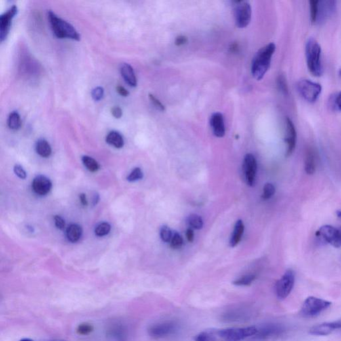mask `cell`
Instances as JSON below:
<instances>
[{
  "label": "cell",
  "mask_w": 341,
  "mask_h": 341,
  "mask_svg": "<svg viewBox=\"0 0 341 341\" xmlns=\"http://www.w3.org/2000/svg\"><path fill=\"white\" fill-rule=\"evenodd\" d=\"M255 327L244 328L211 329L200 333L195 341H241L257 334Z\"/></svg>",
  "instance_id": "cell-1"
},
{
  "label": "cell",
  "mask_w": 341,
  "mask_h": 341,
  "mask_svg": "<svg viewBox=\"0 0 341 341\" xmlns=\"http://www.w3.org/2000/svg\"><path fill=\"white\" fill-rule=\"evenodd\" d=\"M276 49L275 43H270L259 49L251 65V73L257 80L262 79L269 69L272 57Z\"/></svg>",
  "instance_id": "cell-2"
},
{
  "label": "cell",
  "mask_w": 341,
  "mask_h": 341,
  "mask_svg": "<svg viewBox=\"0 0 341 341\" xmlns=\"http://www.w3.org/2000/svg\"><path fill=\"white\" fill-rule=\"evenodd\" d=\"M305 55L308 69L312 75L319 77L323 74L321 60V47L314 38H309L305 45Z\"/></svg>",
  "instance_id": "cell-3"
},
{
  "label": "cell",
  "mask_w": 341,
  "mask_h": 341,
  "mask_svg": "<svg viewBox=\"0 0 341 341\" xmlns=\"http://www.w3.org/2000/svg\"><path fill=\"white\" fill-rule=\"evenodd\" d=\"M51 30L59 39H71L79 41L80 36L77 30L70 23L57 16L52 11L47 13Z\"/></svg>",
  "instance_id": "cell-4"
},
{
  "label": "cell",
  "mask_w": 341,
  "mask_h": 341,
  "mask_svg": "<svg viewBox=\"0 0 341 341\" xmlns=\"http://www.w3.org/2000/svg\"><path fill=\"white\" fill-rule=\"evenodd\" d=\"M180 330V324L178 322L168 320L153 324L148 329L150 337L155 339H162L173 336Z\"/></svg>",
  "instance_id": "cell-5"
},
{
  "label": "cell",
  "mask_w": 341,
  "mask_h": 341,
  "mask_svg": "<svg viewBox=\"0 0 341 341\" xmlns=\"http://www.w3.org/2000/svg\"><path fill=\"white\" fill-rule=\"evenodd\" d=\"M331 305V303L317 298L309 297L304 301L303 304L301 314L304 317H314L320 315L324 310L327 309Z\"/></svg>",
  "instance_id": "cell-6"
},
{
  "label": "cell",
  "mask_w": 341,
  "mask_h": 341,
  "mask_svg": "<svg viewBox=\"0 0 341 341\" xmlns=\"http://www.w3.org/2000/svg\"><path fill=\"white\" fill-rule=\"evenodd\" d=\"M297 89L302 98L310 103L316 102L322 91L321 84L307 79L299 80Z\"/></svg>",
  "instance_id": "cell-7"
},
{
  "label": "cell",
  "mask_w": 341,
  "mask_h": 341,
  "mask_svg": "<svg viewBox=\"0 0 341 341\" xmlns=\"http://www.w3.org/2000/svg\"><path fill=\"white\" fill-rule=\"evenodd\" d=\"M233 4L236 26L239 28H246L250 24L252 16L250 3L247 1H235Z\"/></svg>",
  "instance_id": "cell-8"
},
{
  "label": "cell",
  "mask_w": 341,
  "mask_h": 341,
  "mask_svg": "<svg viewBox=\"0 0 341 341\" xmlns=\"http://www.w3.org/2000/svg\"><path fill=\"white\" fill-rule=\"evenodd\" d=\"M295 276L292 270H287L276 283L275 293L277 297L283 300L289 296L294 287Z\"/></svg>",
  "instance_id": "cell-9"
},
{
  "label": "cell",
  "mask_w": 341,
  "mask_h": 341,
  "mask_svg": "<svg viewBox=\"0 0 341 341\" xmlns=\"http://www.w3.org/2000/svg\"><path fill=\"white\" fill-rule=\"evenodd\" d=\"M285 332L283 326L279 324L270 323L257 329V334L254 339L258 341L268 340L281 336Z\"/></svg>",
  "instance_id": "cell-10"
},
{
  "label": "cell",
  "mask_w": 341,
  "mask_h": 341,
  "mask_svg": "<svg viewBox=\"0 0 341 341\" xmlns=\"http://www.w3.org/2000/svg\"><path fill=\"white\" fill-rule=\"evenodd\" d=\"M106 341H128L126 326L121 322H114L106 331Z\"/></svg>",
  "instance_id": "cell-11"
},
{
  "label": "cell",
  "mask_w": 341,
  "mask_h": 341,
  "mask_svg": "<svg viewBox=\"0 0 341 341\" xmlns=\"http://www.w3.org/2000/svg\"><path fill=\"white\" fill-rule=\"evenodd\" d=\"M18 11V7L13 5L0 17V41L1 42L6 39L10 30L11 22Z\"/></svg>",
  "instance_id": "cell-12"
},
{
  "label": "cell",
  "mask_w": 341,
  "mask_h": 341,
  "mask_svg": "<svg viewBox=\"0 0 341 341\" xmlns=\"http://www.w3.org/2000/svg\"><path fill=\"white\" fill-rule=\"evenodd\" d=\"M285 142L287 147L286 156L289 157L292 155L296 147L297 131L294 123L288 117L286 118L285 120Z\"/></svg>",
  "instance_id": "cell-13"
},
{
  "label": "cell",
  "mask_w": 341,
  "mask_h": 341,
  "mask_svg": "<svg viewBox=\"0 0 341 341\" xmlns=\"http://www.w3.org/2000/svg\"><path fill=\"white\" fill-rule=\"evenodd\" d=\"M336 2L332 0H323L318 2L317 18L315 24H321L326 22L334 13Z\"/></svg>",
  "instance_id": "cell-14"
},
{
  "label": "cell",
  "mask_w": 341,
  "mask_h": 341,
  "mask_svg": "<svg viewBox=\"0 0 341 341\" xmlns=\"http://www.w3.org/2000/svg\"><path fill=\"white\" fill-rule=\"evenodd\" d=\"M257 167V161L254 156L252 154H247L244 158L243 168L245 180L249 186H254Z\"/></svg>",
  "instance_id": "cell-15"
},
{
  "label": "cell",
  "mask_w": 341,
  "mask_h": 341,
  "mask_svg": "<svg viewBox=\"0 0 341 341\" xmlns=\"http://www.w3.org/2000/svg\"><path fill=\"white\" fill-rule=\"evenodd\" d=\"M34 192L39 195H45L50 191L52 184L47 177L39 175L36 177L32 183Z\"/></svg>",
  "instance_id": "cell-16"
},
{
  "label": "cell",
  "mask_w": 341,
  "mask_h": 341,
  "mask_svg": "<svg viewBox=\"0 0 341 341\" xmlns=\"http://www.w3.org/2000/svg\"><path fill=\"white\" fill-rule=\"evenodd\" d=\"M210 124L213 133L217 138H223L226 134L224 118L222 114H213L211 117Z\"/></svg>",
  "instance_id": "cell-17"
},
{
  "label": "cell",
  "mask_w": 341,
  "mask_h": 341,
  "mask_svg": "<svg viewBox=\"0 0 341 341\" xmlns=\"http://www.w3.org/2000/svg\"><path fill=\"white\" fill-rule=\"evenodd\" d=\"M337 234V228L331 226H325L321 227L316 233V236L321 241L328 243L332 245Z\"/></svg>",
  "instance_id": "cell-18"
},
{
  "label": "cell",
  "mask_w": 341,
  "mask_h": 341,
  "mask_svg": "<svg viewBox=\"0 0 341 341\" xmlns=\"http://www.w3.org/2000/svg\"><path fill=\"white\" fill-rule=\"evenodd\" d=\"M120 72L125 82L131 87H136L138 84L137 77L132 67L126 63L122 64L120 67Z\"/></svg>",
  "instance_id": "cell-19"
},
{
  "label": "cell",
  "mask_w": 341,
  "mask_h": 341,
  "mask_svg": "<svg viewBox=\"0 0 341 341\" xmlns=\"http://www.w3.org/2000/svg\"><path fill=\"white\" fill-rule=\"evenodd\" d=\"M304 170L308 175H312L315 172V155L311 148H308L306 150L305 157H304Z\"/></svg>",
  "instance_id": "cell-20"
},
{
  "label": "cell",
  "mask_w": 341,
  "mask_h": 341,
  "mask_svg": "<svg viewBox=\"0 0 341 341\" xmlns=\"http://www.w3.org/2000/svg\"><path fill=\"white\" fill-rule=\"evenodd\" d=\"M244 232V224L241 220H238L234 228L233 235L230 237V246L234 247L237 246L241 241L242 235Z\"/></svg>",
  "instance_id": "cell-21"
},
{
  "label": "cell",
  "mask_w": 341,
  "mask_h": 341,
  "mask_svg": "<svg viewBox=\"0 0 341 341\" xmlns=\"http://www.w3.org/2000/svg\"><path fill=\"white\" fill-rule=\"evenodd\" d=\"M106 142L115 148H121L124 145L123 137L117 131H113L108 133L106 137Z\"/></svg>",
  "instance_id": "cell-22"
},
{
  "label": "cell",
  "mask_w": 341,
  "mask_h": 341,
  "mask_svg": "<svg viewBox=\"0 0 341 341\" xmlns=\"http://www.w3.org/2000/svg\"><path fill=\"white\" fill-rule=\"evenodd\" d=\"M81 235H82V228L77 224L71 225L67 229V237L72 243H76L79 241Z\"/></svg>",
  "instance_id": "cell-23"
},
{
  "label": "cell",
  "mask_w": 341,
  "mask_h": 341,
  "mask_svg": "<svg viewBox=\"0 0 341 341\" xmlns=\"http://www.w3.org/2000/svg\"><path fill=\"white\" fill-rule=\"evenodd\" d=\"M36 150L41 157H48L51 154V148L49 143L45 140H38L36 144Z\"/></svg>",
  "instance_id": "cell-24"
},
{
  "label": "cell",
  "mask_w": 341,
  "mask_h": 341,
  "mask_svg": "<svg viewBox=\"0 0 341 341\" xmlns=\"http://www.w3.org/2000/svg\"><path fill=\"white\" fill-rule=\"evenodd\" d=\"M7 125L12 130H18L22 125L20 115L17 112H11L7 119Z\"/></svg>",
  "instance_id": "cell-25"
},
{
  "label": "cell",
  "mask_w": 341,
  "mask_h": 341,
  "mask_svg": "<svg viewBox=\"0 0 341 341\" xmlns=\"http://www.w3.org/2000/svg\"><path fill=\"white\" fill-rule=\"evenodd\" d=\"M82 161L83 165L86 167V168L90 171L91 172H95L100 169V165L98 163V161H95L94 159L92 157H89V156H83L82 157Z\"/></svg>",
  "instance_id": "cell-26"
},
{
  "label": "cell",
  "mask_w": 341,
  "mask_h": 341,
  "mask_svg": "<svg viewBox=\"0 0 341 341\" xmlns=\"http://www.w3.org/2000/svg\"><path fill=\"white\" fill-rule=\"evenodd\" d=\"M256 277V275L254 274H248L236 279L233 283L237 286H249L253 283Z\"/></svg>",
  "instance_id": "cell-27"
},
{
  "label": "cell",
  "mask_w": 341,
  "mask_h": 341,
  "mask_svg": "<svg viewBox=\"0 0 341 341\" xmlns=\"http://www.w3.org/2000/svg\"><path fill=\"white\" fill-rule=\"evenodd\" d=\"M188 224L195 229H201L203 226V220L201 217L196 214H192L188 219Z\"/></svg>",
  "instance_id": "cell-28"
},
{
  "label": "cell",
  "mask_w": 341,
  "mask_h": 341,
  "mask_svg": "<svg viewBox=\"0 0 341 341\" xmlns=\"http://www.w3.org/2000/svg\"><path fill=\"white\" fill-rule=\"evenodd\" d=\"M110 230H111V226L108 223H102L95 228V233L98 237H103V236L108 235Z\"/></svg>",
  "instance_id": "cell-29"
},
{
  "label": "cell",
  "mask_w": 341,
  "mask_h": 341,
  "mask_svg": "<svg viewBox=\"0 0 341 341\" xmlns=\"http://www.w3.org/2000/svg\"><path fill=\"white\" fill-rule=\"evenodd\" d=\"M93 331V326L87 323L81 324V325L78 326L77 328L78 334L83 335V336H86V335L90 334Z\"/></svg>",
  "instance_id": "cell-30"
},
{
  "label": "cell",
  "mask_w": 341,
  "mask_h": 341,
  "mask_svg": "<svg viewBox=\"0 0 341 341\" xmlns=\"http://www.w3.org/2000/svg\"><path fill=\"white\" fill-rule=\"evenodd\" d=\"M275 193V188L272 184H266L264 186L263 199L267 200L271 198Z\"/></svg>",
  "instance_id": "cell-31"
},
{
  "label": "cell",
  "mask_w": 341,
  "mask_h": 341,
  "mask_svg": "<svg viewBox=\"0 0 341 341\" xmlns=\"http://www.w3.org/2000/svg\"><path fill=\"white\" fill-rule=\"evenodd\" d=\"M160 236L161 239L165 243H168L172 239L173 233L170 228L167 226H163L160 230Z\"/></svg>",
  "instance_id": "cell-32"
},
{
  "label": "cell",
  "mask_w": 341,
  "mask_h": 341,
  "mask_svg": "<svg viewBox=\"0 0 341 341\" xmlns=\"http://www.w3.org/2000/svg\"><path fill=\"white\" fill-rule=\"evenodd\" d=\"M144 177V173H143L142 169L136 167L133 169L129 176L127 177V180L130 182H136V181L142 180Z\"/></svg>",
  "instance_id": "cell-33"
},
{
  "label": "cell",
  "mask_w": 341,
  "mask_h": 341,
  "mask_svg": "<svg viewBox=\"0 0 341 341\" xmlns=\"http://www.w3.org/2000/svg\"><path fill=\"white\" fill-rule=\"evenodd\" d=\"M183 243H184V241H183L182 236L177 232H175L171 240V247L173 249H179L182 246Z\"/></svg>",
  "instance_id": "cell-34"
},
{
  "label": "cell",
  "mask_w": 341,
  "mask_h": 341,
  "mask_svg": "<svg viewBox=\"0 0 341 341\" xmlns=\"http://www.w3.org/2000/svg\"><path fill=\"white\" fill-rule=\"evenodd\" d=\"M318 2H319L318 0L310 1V20L313 24H315L316 18H317Z\"/></svg>",
  "instance_id": "cell-35"
},
{
  "label": "cell",
  "mask_w": 341,
  "mask_h": 341,
  "mask_svg": "<svg viewBox=\"0 0 341 341\" xmlns=\"http://www.w3.org/2000/svg\"><path fill=\"white\" fill-rule=\"evenodd\" d=\"M277 85L279 89L283 93L284 95H287L288 93V85H287V81H286L285 77L283 76H280L278 77Z\"/></svg>",
  "instance_id": "cell-36"
},
{
  "label": "cell",
  "mask_w": 341,
  "mask_h": 341,
  "mask_svg": "<svg viewBox=\"0 0 341 341\" xmlns=\"http://www.w3.org/2000/svg\"><path fill=\"white\" fill-rule=\"evenodd\" d=\"M104 95V89L102 87H97L91 91V96L93 100L98 102L103 98Z\"/></svg>",
  "instance_id": "cell-37"
},
{
  "label": "cell",
  "mask_w": 341,
  "mask_h": 341,
  "mask_svg": "<svg viewBox=\"0 0 341 341\" xmlns=\"http://www.w3.org/2000/svg\"><path fill=\"white\" fill-rule=\"evenodd\" d=\"M149 98H150V101H151L152 104L155 107L157 110H159L161 112H164L165 110V106L161 104L158 99L156 98L153 95L149 94Z\"/></svg>",
  "instance_id": "cell-38"
},
{
  "label": "cell",
  "mask_w": 341,
  "mask_h": 341,
  "mask_svg": "<svg viewBox=\"0 0 341 341\" xmlns=\"http://www.w3.org/2000/svg\"><path fill=\"white\" fill-rule=\"evenodd\" d=\"M54 221L55 225H56L57 228L60 230L64 229L65 227H66V223H65V221L62 217L56 215L54 217Z\"/></svg>",
  "instance_id": "cell-39"
},
{
  "label": "cell",
  "mask_w": 341,
  "mask_h": 341,
  "mask_svg": "<svg viewBox=\"0 0 341 341\" xmlns=\"http://www.w3.org/2000/svg\"><path fill=\"white\" fill-rule=\"evenodd\" d=\"M14 172L18 175V177H20V178L23 179V180L26 178L27 173L26 171L23 169V167L21 166V165H16V166L14 167Z\"/></svg>",
  "instance_id": "cell-40"
},
{
  "label": "cell",
  "mask_w": 341,
  "mask_h": 341,
  "mask_svg": "<svg viewBox=\"0 0 341 341\" xmlns=\"http://www.w3.org/2000/svg\"><path fill=\"white\" fill-rule=\"evenodd\" d=\"M332 245L333 247H337V248L341 247V227L337 228L336 239L333 242Z\"/></svg>",
  "instance_id": "cell-41"
},
{
  "label": "cell",
  "mask_w": 341,
  "mask_h": 341,
  "mask_svg": "<svg viewBox=\"0 0 341 341\" xmlns=\"http://www.w3.org/2000/svg\"><path fill=\"white\" fill-rule=\"evenodd\" d=\"M112 114L116 119H119L123 115V112H122L121 109L119 107H114L112 110Z\"/></svg>",
  "instance_id": "cell-42"
},
{
  "label": "cell",
  "mask_w": 341,
  "mask_h": 341,
  "mask_svg": "<svg viewBox=\"0 0 341 341\" xmlns=\"http://www.w3.org/2000/svg\"><path fill=\"white\" fill-rule=\"evenodd\" d=\"M333 102H334L335 108L341 111V91L335 95L333 98Z\"/></svg>",
  "instance_id": "cell-43"
},
{
  "label": "cell",
  "mask_w": 341,
  "mask_h": 341,
  "mask_svg": "<svg viewBox=\"0 0 341 341\" xmlns=\"http://www.w3.org/2000/svg\"><path fill=\"white\" fill-rule=\"evenodd\" d=\"M187 42H188V39L185 36H182L177 37L175 41V45H177V46H181V45L186 44Z\"/></svg>",
  "instance_id": "cell-44"
},
{
  "label": "cell",
  "mask_w": 341,
  "mask_h": 341,
  "mask_svg": "<svg viewBox=\"0 0 341 341\" xmlns=\"http://www.w3.org/2000/svg\"><path fill=\"white\" fill-rule=\"evenodd\" d=\"M329 327H330L331 330L333 332L335 330H339L341 329V321L332 322V323H329Z\"/></svg>",
  "instance_id": "cell-45"
},
{
  "label": "cell",
  "mask_w": 341,
  "mask_h": 341,
  "mask_svg": "<svg viewBox=\"0 0 341 341\" xmlns=\"http://www.w3.org/2000/svg\"><path fill=\"white\" fill-rule=\"evenodd\" d=\"M116 90H117V92L119 93L120 95L123 97L128 96L129 94V91H127L125 87L120 86V85H118V86L116 87Z\"/></svg>",
  "instance_id": "cell-46"
},
{
  "label": "cell",
  "mask_w": 341,
  "mask_h": 341,
  "mask_svg": "<svg viewBox=\"0 0 341 341\" xmlns=\"http://www.w3.org/2000/svg\"><path fill=\"white\" fill-rule=\"evenodd\" d=\"M186 237L188 241L193 242L194 240V232L191 228H189L186 231Z\"/></svg>",
  "instance_id": "cell-47"
},
{
  "label": "cell",
  "mask_w": 341,
  "mask_h": 341,
  "mask_svg": "<svg viewBox=\"0 0 341 341\" xmlns=\"http://www.w3.org/2000/svg\"><path fill=\"white\" fill-rule=\"evenodd\" d=\"M79 199L80 201H81V203H82L83 205H84V206H87V205H88V202H87V197L86 195H85V193L80 194Z\"/></svg>",
  "instance_id": "cell-48"
},
{
  "label": "cell",
  "mask_w": 341,
  "mask_h": 341,
  "mask_svg": "<svg viewBox=\"0 0 341 341\" xmlns=\"http://www.w3.org/2000/svg\"><path fill=\"white\" fill-rule=\"evenodd\" d=\"M99 199H100V198H99L98 194H95L94 199H93V204H94V205L98 203Z\"/></svg>",
  "instance_id": "cell-49"
},
{
  "label": "cell",
  "mask_w": 341,
  "mask_h": 341,
  "mask_svg": "<svg viewBox=\"0 0 341 341\" xmlns=\"http://www.w3.org/2000/svg\"><path fill=\"white\" fill-rule=\"evenodd\" d=\"M337 217L341 219V210H339L337 211Z\"/></svg>",
  "instance_id": "cell-50"
},
{
  "label": "cell",
  "mask_w": 341,
  "mask_h": 341,
  "mask_svg": "<svg viewBox=\"0 0 341 341\" xmlns=\"http://www.w3.org/2000/svg\"><path fill=\"white\" fill-rule=\"evenodd\" d=\"M20 341H34V340H32V339H21Z\"/></svg>",
  "instance_id": "cell-51"
},
{
  "label": "cell",
  "mask_w": 341,
  "mask_h": 341,
  "mask_svg": "<svg viewBox=\"0 0 341 341\" xmlns=\"http://www.w3.org/2000/svg\"><path fill=\"white\" fill-rule=\"evenodd\" d=\"M65 341L63 340H53V341Z\"/></svg>",
  "instance_id": "cell-52"
},
{
  "label": "cell",
  "mask_w": 341,
  "mask_h": 341,
  "mask_svg": "<svg viewBox=\"0 0 341 341\" xmlns=\"http://www.w3.org/2000/svg\"><path fill=\"white\" fill-rule=\"evenodd\" d=\"M339 75H340L341 77V69L340 70V72H339Z\"/></svg>",
  "instance_id": "cell-53"
}]
</instances>
